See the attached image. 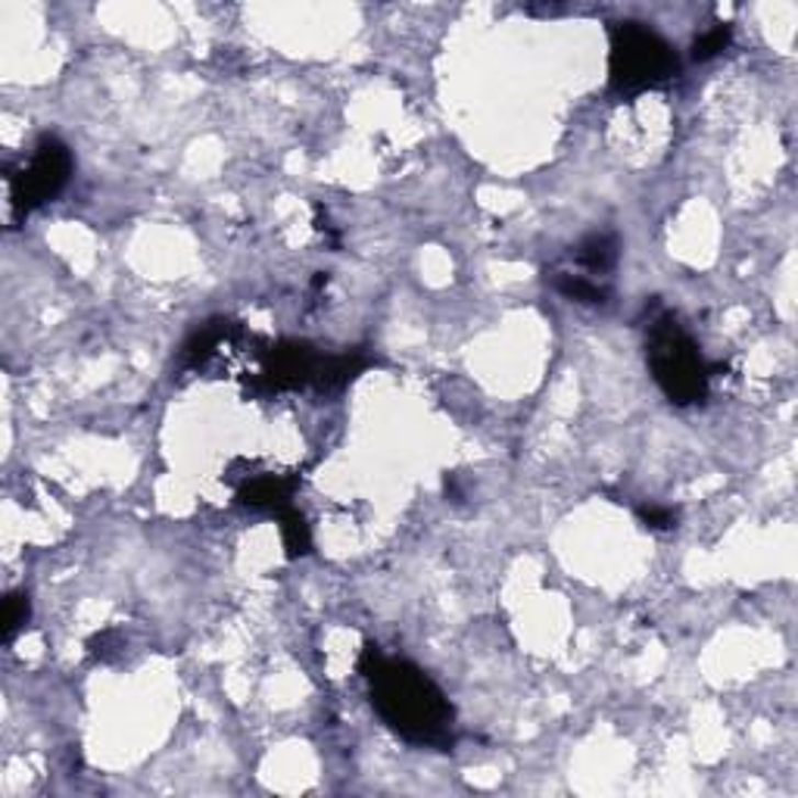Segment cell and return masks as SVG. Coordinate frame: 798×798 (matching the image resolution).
<instances>
[{
    "instance_id": "obj_9",
    "label": "cell",
    "mask_w": 798,
    "mask_h": 798,
    "mask_svg": "<svg viewBox=\"0 0 798 798\" xmlns=\"http://www.w3.org/2000/svg\"><path fill=\"white\" fill-rule=\"evenodd\" d=\"M730 41H733V29L718 22V25H711L708 32H701L699 38L693 41V59L696 63H708V59L721 57L723 50L730 47Z\"/></svg>"
},
{
    "instance_id": "obj_11",
    "label": "cell",
    "mask_w": 798,
    "mask_h": 798,
    "mask_svg": "<svg viewBox=\"0 0 798 798\" xmlns=\"http://www.w3.org/2000/svg\"><path fill=\"white\" fill-rule=\"evenodd\" d=\"M640 518L652 530H671V527H677V512L667 506H640Z\"/></svg>"
},
{
    "instance_id": "obj_3",
    "label": "cell",
    "mask_w": 798,
    "mask_h": 798,
    "mask_svg": "<svg viewBox=\"0 0 798 798\" xmlns=\"http://www.w3.org/2000/svg\"><path fill=\"white\" fill-rule=\"evenodd\" d=\"M681 76L674 47L643 22H615L608 50V91L615 98H640Z\"/></svg>"
},
{
    "instance_id": "obj_7",
    "label": "cell",
    "mask_w": 798,
    "mask_h": 798,
    "mask_svg": "<svg viewBox=\"0 0 798 798\" xmlns=\"http://www.w3.org/2000/svg\"><path fill=\"white\" fill-rule=\"evenodd\" d=\"M552 284H555V291L562 293V296L574 300V303H584V306H605L608 296H611L608 284L589 278V274L555 272L552 274Z\"/></svg>"
},
{
    "instance_id": "obj_12",
    "label": "cell",
    "mask_w": 798,
    "mask_h": 798,
    "mask_svg": "<svg viewBox=\"0 0 798 798\" xmlns=\"http://www.w3.org/2000/svg\"><path fill=\"white\" fill-rule=\"evenodd\" d=\"M88 649H91V655H94V659L106 662V659H113V652L119 649V637L113 633V630H103V633H98V637L88 643Z\"/></svg>"
},
{
    "instance_id": "obj_6",
    "label": "cell",
    "mask_w": 798,
    "mask_h": 798,
    "mask_svg": "<svg viewBox=\"0 0 798 798\" xmlns=\"http://www.w3.org/2000/svg\"><path fill=\"white\" fill-rule=\"evenodd\" d=\"M618 237L611 232H593L586 234L584 240L574 247V262H577V269H584L589 278L593 274H608L615 266H618Z\"/></svg>"
},
{
    "instance_id": "obj_2",
    "label": "cell",
    "mask_w": 798,
    "mask_h": 798,
    "mask_svg": "<svg viewBox=\"0 0 798 798\" xmlns=\"http://www.w3.org/2000/svg\"><path fill=\"white\" fill-rule=\"evenodd\" d=\"M645 356L655 384L674 406H696L708 400L711 374L721 366H708L701 356L699 344L686 334L681 322L662 312L649 322V340Z\"/></svg>"
},
{
    "instance_id": "obj_8",
    "label": "cell",
    "mask_w": 798,
    "mask_h": 798,
    "mask_svg": "<svg viewBox=\"0 0 798 798\" xmlns=\"http://www.w3.org/2000/svg\"><path fill=\"white\" fill-rule=\"evenodd\" d=\"M278 521H281V540H284V549H288V559L306 555L312 549V533L306 518L293 506H288L278 512Z\"/></svg>"
},
{
    "instance_id": "obj_1",
    "label": "cell",
    "mask_w": 798,
    "mask_h": 798,
    "mask_svg": "<svg viewBox=\"0 0 798 798\" xmlns=\"http://www.w3.org/2000/svg\"><path fill=\"white\" fill-rule=\"evenodd\" d=\"M359 674L369 681L371 705L396 737L412 745H452V705L422 667L387 659L378 645H366Z\"/></svg>"
},
{
    "instance_id": "obj_5",
    "label": "cell",
    "mask_w": 798,
    "mask_h": 798,
    "mask_svg": "<svg viewBox=\"0 0 798 798\" xmlns=\"http://www.w3.org/2000/svg\"><path fill=\"white\" fill-rule=\"evenodd\" d=\"M296 490V477H281L272 471L262 474H244L237 484V499L250 508H266V512H281L291 506V496Z\"/></svg>"
},
{
    "instance_id": "obj_10",
    "label": "cell",
    "mask_w": 798,
    "mask_h": 798,
    "mask_svg": "<svg viewBox=\"0 0 798 798\" xmlns=\"http://www.w3.org/2000/svg\"><path fill=\"white\" fill-rule=\"evenodd\" d=\"M29 615H32L29 593H10L3 603V643H13V637L29 623Z\"/></svg>"
},
{
    "instance_id": "obj_4",
    "label": "cell",
    "mask_w": 798,
    "mask_h": 798,
    "mask_svg": "<svg viewBox=\"0 0 798 798\" xmlns=\"http://www.w3.org/2000/svg\"><path fill=\"white\" fill-rule=\"evenodd\" d=\"M72 176V154L69 147L54 135H44L35 144L32 156L22 162L16 172L7 176L10 184V213L13 218L35 213L38 206L50 203L59 191L69 184Z\"/></svg>"
}]
</instances>
